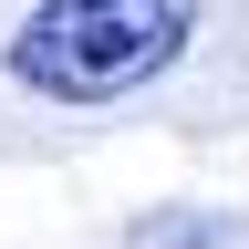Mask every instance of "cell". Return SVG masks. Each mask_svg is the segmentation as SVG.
I'll use <instances>...</instances> for the list:
<instances>
[{
    "mask_svg": "<svg viewBox=\"0 0 249 249\" xmlns=\"http://www.w3.org/2000/svg\"><path fill=\"white\" fill-rule=\"evenodd\" d=\"M187 0H31L11 31V83L52 104H124L187 52Z\"/></svg>",
    "mask_w": 249,
    "mask_h": 249,
    "instance_id": "cell-1",
    "label": "cell"
}]
</instances>
